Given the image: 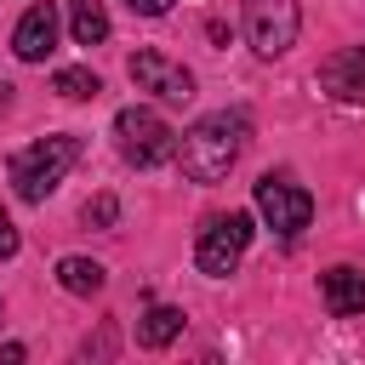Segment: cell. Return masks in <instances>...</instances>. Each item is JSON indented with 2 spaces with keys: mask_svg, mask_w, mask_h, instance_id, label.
<instances>
[{
  "mask_svg": "<svg viewBox=\"0 0 365 365\" xmlns=\"http://www.w3.org/2000/svg\"><path fill=\"white\" fill-rule=\"evenodd\" d=\"M245 137H251L245 108H217V114H200V120L182 131V143H177L182 177H194V182H222V177L234 171V160H240Z\"/></svg>",
  "mask_w": 365,
  "mask_h": 365,
  "instance_id": "cell-1",
  "label": "cell"
},
{
  "mask_svg": "<svg viewBox=\"0 0 365 365\" xmlns=\"http://www.w3.org/2000/svg\"><path fill=\"white\" fill-rule=\"evenodd\" d=\"M74 160H80V137H40V143L17 148L11 154V188H17V200H46L68 177Z\"/></svg>",
  "mask_w": 365,
  "mask_h": 365,
  "instance_id": "cell-2",
  "label": "cell"
},
{
  "mask_svg": "<svg viewBox=\"0 0 365 365\" xmlns=\"http://www.w3.org/2000/svg\"><path fill=\"white\" fill-rule=\"evenodd\" d=\"M251 217L245 211H217V217H205L200 222V234H194V262H200V274H211V279H228L234 268H240V257H245V245H251Z\"/></svg>",
  "mask_w": 365,
  "mask_h": 365,
  "instance_id": "cell-3",
  "label": "cell"
},
{
  "mask_svg": "<svg viewBox=\"0 0 365 365\" xmlns=\"http://www.w3.org/2000/svg\"><path fill=\"white\" fill-rule=\"evenodd\" d=\"M114 137H120V154L137 165V171H148V165H165L171 154H177V131L154 114V108H120V120H114Z\"/></svg>",
  "mask_w": 365,
  "mask_h": 365,
  "instance_id": "cell-4",
  "label": "cell"
},
{
  "mask_svg": "<svg viewBox=\"0 0 365 365\" xmlns=\"http://www.w3.org/2000/svg\"><path fill=\"white\" fill-rule=\"evenodd\" d=\"M297 0H245V40L257 46V57H285L297 46Z\"/></svg>",
  "mask_w": 365,
  "mask_h": 365,
  "instance_id": "cell-5",
  "label": "cell"
},
{
  "mask_svg": "<svg viewBox=\"0 0 365 365\" xmlns=\"http://www.w3.org/2000/svg\"><path fill=\"white\" fill-rule=\"evenodd\" d=\"M257 211H262V222L274 234H302L308 217H314V194L285 182V177H262L257 182Z\"/></svg>",
  "mask_w": 365,
  "mask_h": 365,
  "instance_id": "cell-6",
  "label": "cell"
},
{
  "mask_svg": "<svg viewBox=\"0 0 365 365\" xmlns=\"http://www.w3.org/2000/svg\"><path fill=\"white\" fill-rule=\"evenodd\" d=\"M131 80H137V91H154V97H165V103H188L194 97V74L182 68V63H171L165 51H131Z\"/></svg>",
  "mask_w": 365,
  "mask_h": 365,
  "instance_id": "cell-7",
  "label": "cell"
},
{
  "mask_svg": "<svg viewBox=\"0 0 365 365\" xmlns=\"http://www.w3.org/2000/svg\"><path fill=\"white\" fill-rule=\"evenodd\" d=\"M11 51H17L23 63H46V57L57 51V6H51V0H40V6H29V11L17 17Z\"/></svg>",
  "mask_w": 365,
  "mask_h": 365,
  "instance_id": "cell-8",
  "label": "cell"
},
{
  "mask_svg": "<svg viewBox=\"0 0 365 365\" xmlns=\"http://www.w3.org/2000/svg\"><path fill=\"white\" fill-rule=\"evenodd\" d=\"M319 86H325L336 103H365V46L331 51V57L319 63Z\"/></svg>",
  "mask_w": 365,
  "mask_h": 365,
  "instance_id": "cell-9",
  "label": "cell"
},
{
  "mask_svg": "<svg viewBox=\"0 0 365 365\" xmlns=\"http://www.w3.org/2000/svg\"><path fill=\"white\" fill-rule=\"evenodd\" d=\"M319 297H325V308L336 314V319H354V314H365V274L359 268H325L319 274Z\"/></svg>",
  "mask_w": 365,
  "mask_h": 365,
  "instance_id": "cell-10",
  "label": "cell"
},
{
  "mask_svg": "<svg viewBox=\"0 0 365 365\" xmlns=\"http://www.w3.org/2000/svg\"><path fill=\"white\" fill-rule=\"evenodd\" d=\"M103 279H108V274H103V262H91V257H63V262H57V285L74 291V297H97Z\"/></svg>",
  "mask_w": 365,
  "mask_h": 365,
  "instance_id": "cell-11",
  "label": "cell"
},
{
  "mask_svg": "<svg viewBox=\"0 0 365 365\" xmlns=\"http://www.w3.org/2000/svg\"><path fill=\"white\" fill-rule=\"evenodd\" d=\"M68 29H74L80 46H103V40H108V11H103V0H68Z\"/></svg>",
  "mask_w": 365,
  "mask_h": 365,
  "instance_id": "cell-12",
  "label": "cell"
},
{
  "mask_svg": "<svg viewBox=\"0 0 365 365\" xmlns=\"http://www.w3.org/2000/svg\"><path fill=\"white\" fill-rule=\"evenodd\" d=\"M177 331H182V308H148V314L137 319V342H143V348H165Z\"/></svg>",
  "mask_w": 365,
  "mask_h": 365,
  "instance_id": "cell-13",
  "label": "cell"
},
{
  "mask_svg": "<svg viewBox=\"0 0 365 365\" xmlns=\"http://www.w3.org/2000/svg\"><path fill=\"white\" fill-rule=\"evenodd\" d=\"M51 91H63L68 103H86V97H97V91H103V80H97L91 68H57Z\"/></svg>",
  "mask_w": 365,
  "mask_h": 365,
  "instance_id": "cell-14",
  "label": "cell"
},
{
  "mask_svg": "<svg viewBox=\"0 0 365 365\" xmlns=\"http://www.w3.org/2000/svg\"><path fill=\"white\" fill-rule=\"evenodd\" d=\"M86 222H97V228H108V222H114V194H97V200L86 205Z\"/></svg>",
  "mask_w": 365,
  "mask_h": 365,
  "instance_id": "cell-15",
  "label": "cell"
},
{
  "mask_svg": "<svg viewBox=\"0 0 365 365\" xmlns=\"http://www.w3.org/2000/svg\"><path fill=\"white\" fill-rule=\"evenodd\" d=\"M6 257H17V228H11V217L0 211V262Z\"/></svg>",
  "mask_w": 365,
  "mask_h": 365,
  "instance_id": "cell-16",
  "label": "cell"
},
{
  "mask_svg": "<svg viewBox=\"0 0 365 365\" xmlns=\"http://www.w3.org/2000/svg\"><path fill=\"white\" fill-rule=\"evenodd\" d=\"M131 11H143V17H165L171 11V0H125Z\"/></svg>",
  "mask_w": 365,
  "mask_h": 365,
  "instance_id": "cell-17",
  "label": "cell"
}]
</instances>
